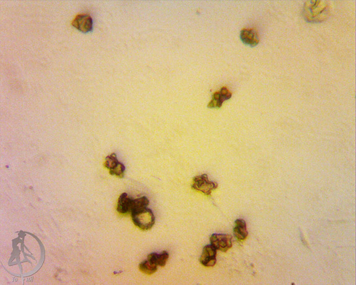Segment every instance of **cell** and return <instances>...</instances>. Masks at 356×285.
<instances>
[{
	"instance_id": "obj_3",
	"label": "cell",
	"mask_w": 356,
	"mask_h": 285,
	"mask_svg": "<svg viewBox=\"0 0 356 285\" xmlns=\"http://www.w3.org/2000/svg\"><path fill=\"white\" fill-rule=\"evenodd\" d=\"M219 187V184L215 182L208 179L207 174L199 175L194 177L192 188L196 191L205 194L206 196H210L212 191L215 190Z\"/></svg>"
},
{
	"instance_id": "obj_9",
	"label": "cell",
	"mask_w": 356,
	"mask_h": 285,
	"mask_svg": "<svg viewBox=\"0 0 356 285\" xmlns=\"http://www.w3.org/2000/svg\"><path fill=\"white\" fill-rule=\"evenodd\" d=\"M240 37L244 44L251 47H254L259 44V34L255 29H244L241 30Z\"/></svg>"
},
{
	"instance_id": "obj_13",
	"label": "cell",
	"mask_w": 356,
	"mask_h": 285,
	"mask_svg": "<svg viewBox=\"0 0 356 285\" xmlns=\"http://www.w3.org/2000/svg\"><path fill=\"white\" fill-rule=\"evenodd\" d=\"M158 265L155 264L152 262L147 260L142 262L140 263L139 269L142 273H146L147 275H152L156 273L157 270Z\"/></svg>"
},
{
	"instance_id": "obj_7",
	"label": "cell",
	"mask_w": 356,
	"mask_h": 285,
	"mask_svg": "<svg viewBox=\"0 0 356 285\" xmlns=\"http://www.w3.org/2000/svg\"><path fill=\"white\" fill-rule=\"evenodd\" d=\"M217 250L212 245H207L203 247L200 262L205 267H214L217 263Z\"/></svg>"
},
{
	"instance_id": "obj_8",
	"label": "cell",
	"mask_w": 356,
	"mask_h": 285,
	"mask_svg": "<svg viewBox=\"0 0 356 285\" xmlns=\"http://www.w3.org/2000/svg\"><path fill=\"white\" fill-rule=\"evenodd\" d=\"M232 93L226 88H222L219 92H215L212 99L208 105V108H220L222 103L231 99Z\"/></svg>"
},
{
	"instance_id": "obj_2",
	"label": "cell",
	"mask_w": 356,
	"mask_h": 285,
	"mask_svg": "<svg viewBox=\"0 0 356 285\" xmlns=\"http://www.w3.org/2000/svg\"><path fill=\"white\" fill-rule=\"evenodd\" d=\"M134 223L142 230H149L153 227L156 218L152 210L147 207L133 210L131 212Z\"/></svg>"
},
{
	"instance_id": "obj_4",
	"label": "cell",
	"mask_w": 356,
	"mask_h": 285,
	"mask_svg": "<svg viewBox=\"0 0 356 285\" xmlns=\"http://www.w3.org/2000/svg\"><path fill=\"white\" fill-rule=\"evenodd\" d=\"M105 167L110 170L111 175L123 178L125 176V166L119 162L116 153H112L105 158Z\"/></svg>"
},
{
	"instance_id": "obj_5",
	"label": "cell",
	"mask_w": 356,
	"mask_h": 285,
	"mask_svg": "<svg viewBox=\"0 0 356 285\" xmlns=\"http://www.w3.org/2000/svg\"><path fill=\"white\" fill-rule=\"evenodd\" d=\"M211 245L222 252L228 251L233 245L232 237L226 234H213L210 237Z\"/></svg>"
},
{
	"instance_id": "obj_11",
	"label": "cell",
	"mask_w": 356,
	"mask_h": 285,
	"mask_svg": "<svg viewBox=\"0 0 356 285\" xmlns=\"http://www.w3.org/2000/svg\"><path fill=\"white\" fill-rule=\"evenodd\" d=\"M234 235L238 240L244 241L246 239L248 236L246 222L245 219H238L235 221V226L234 228Z\"/></svg>"
},
{
	"instance_id": "obj_1",
	"label": "cell",
	"mask_w": 356,
	"mask_h": 285,
	"mask_svg": "<svg viewBox=\"0 0 356 285\" xmlns=\"http://www.w3.org/2000/svg\"><path fill=\"white\" fill-rule=\"evenodd\" d=\"M329 6L326 1H307L304 4L303 16L309 22H321L329 18Z\"/></svg>"
},
{
	"instance_id": "obj_12",
	"label": "cell",
	"mask_w": 356,
	"mask_h": 285,
	"mask_svg": "<svg viewBox=\"0 0 356 285\" xmlns=\"http://www.w3.org/2000/svg\"><path fill=\"white\" fill-rule=\"evenodd\" d=\"M168 258H169V254H168V252L163 251L162 253L160 254L156 253L150 254L147 257V260L152 262V263L158 266L164 267L166 265Z\"/></svg>"
},
{
	"instance_id": "obj_10",
	"label": "cell",
	"mask_w": 356,
	"mask_h": 285,
	"mask_svg": "<svg viewBox=\"0 0 356 285\" xmlns=\"http://www.w3.org/2000/svg\"><path fill=\"white\" fill-rule=\"evenodd\" d=\"M133 198L127 193H123L118 198L117 210L119 213L126 214L130 213L132 209Z\"/></svg>"
},
{
	"instance_id": "obj_6",
	"label": "cell",
	"mask_w": 356,
	"mask_h": 285,
	"mask_svg": "<svg viewBox=\"0 0 356 285\" xmlns=\"http://www.w3.org/2000/svg\"><path fill=\"white\" fill-rule=\"evenodd\" d=\"M72 25L77 30L87 33L93 29L92 18L88 14H80L75 17L72 21Z\"/></svg>"
}]
</instances>
